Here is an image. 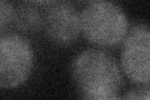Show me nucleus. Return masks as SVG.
<instances>
[{
	"instance_id": "7",
	"label": "nucleus",
	"mask_w": 150,
	"mask_h": 100,
	"mask_svg": "<svg viewBox=\"0 0 150 100\" xmlns=\"http://www.w3.org/2000/svg\"><path fill=\"white\" fill-rule=\"evenodd\" d=\"M13 15H14V5L3 0L0 3V29L4 30L6 24L13 21Z\"/></svg>"
},
{
	"instance_id": "2",
	"label": "nucleus",
	"mask_w": 150,
	"mask_h": 100,
	"mask_svg": "<svg viewBox=\"0 0 150 100\" xmlns=\"http://www.w3.org/2000/svg\"><path fill=\"white\" fill-rule=\"evenodd\" d=\"M81 31L94 44L112 46L124 41L129 31V21L118 4L98 0L84 8Z\"/></svg>"
},
{
	"instance_id": "6",
	"label": "nucleus",
	"mask_w": 150,
	"mask_h": 100,
	"mask_svg": "<svg viewBox=\"0 0 150 100\" xmlns=\"http://www.w3.org/2000/svg\"><path fill=\"white\" fill-rule=\"evenodd\" d=\"M13 21L23 31H36L43 26L44 18L34 4L23 3L14 6Z\"/></svg>"
},
{
	"instance_id": "9",
	"label": "nucleus",
	"mask_w": 150,
	"mask_h": 100,
	"mask_svg": "<svg viewBox=\"0 0 150 100\" xmlns=\"http://www.w3.org/2000/svg\"><path fill=\"white\" fill-rule=\"evenodd\" d=\"M83 100H121L118 94H105V95H84Z\"/></svg>"
},
{
	"instance_id": "4",
	"label": "nucleus",
	"mask_w": 150,
	"mask_h": 100,
	"mask_svg": "<svg viewBox=\"0 0 150 100\" xmlns=\"http://www.w3.org/2000/svg\"><path fill=\"white\" fill-rule=\"evenodd\" d=\"M121 66L134 83L150 87V26L134 25L123 41Z\"/></svg>"
},
{
	"instance_id": "3",
	"label": "nucleus",
	"mask_w": 150,
	"mask_h": 100,
	"mask_svg": "<svg viewBox=\"0 0 150 100\" xmlns=\"http://www.w3.org/2000/svg\"><path fill=\"white\" fill-rule=\"evenodd\" d=\"M34 65V50L25 38L16 34L0 39V85L15 88L29 78Z\"/></svg>"
},
{
	"instance_id": "8",
	"label": "nucleus",
	"mask_w": 150,
	"mask_h": 100,
	"mask_svg": "<svg viewBox=\"0 0 150 100\" xmlns=\"http://www.w3.org/2000/svg\"><path fill=\"white\" fill-rule=\"evenodd\" d=\"M121 100H150V89L142 88L133 90L126 94Z\"/></svg>"
},
{
	"instance_id": "5",
	"label": "nucleus",
	"mask_w": 150,
	"mask_h": 100,
	"mask_svg": "<svg viewBox=\"0 0 150 100\" xmlns=\"http://www.w3.org/2000/svg\"><path fill=\"white\" fill-rule=\"evenodd\" d=\"M45 33L59 45H69L78 39L81 31V14L67 1L49 3L44 14Z\"/></svg>"
},
{
	"instance_id": "1",
	"label": "nucleus",
	"mask_w": 150,
	"mask_h": 100,
	"mask_svg": "<svg viewBox=\"0 0 150 100\" xmlns=\"http://www.w3.org/2000/svg\"><path fill=\"white\" fill-rule=\"evenodd\" d=\"M73 77L84 95L116 94L123 83L115 59L104 50L88 49L73 61Z\"/></svg>"
}]
</instances>
